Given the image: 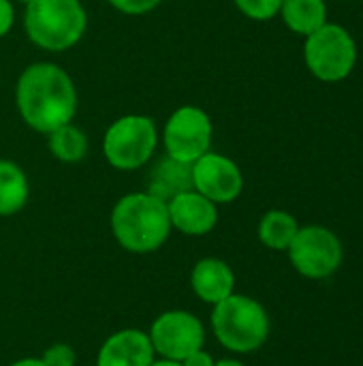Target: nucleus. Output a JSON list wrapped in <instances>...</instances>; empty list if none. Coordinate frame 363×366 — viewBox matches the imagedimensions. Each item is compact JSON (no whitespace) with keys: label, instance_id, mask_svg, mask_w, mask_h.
<instances>
[{"label":"nucleus","instance_id":"obj_7","mask_svg":"<svg viewBox=\"0 0 363 366\" xmlns=\"http://www.w3.org/2000/svg\"><path fill=\"white\" fill-rule=\"evenodd\" d=\"M287 251L293 268L308 279H327L342 264V244L338 236L323 225L300 227Z\"/></svg>","mask_w":363,"mask_h":366},{"label":"nucleus","instance_id":"obj_11","mask_svg":"<svg viewBox=\"0 0 363 366\" xmlns=\"http://www.w3.org/2000/svg\"><path fill=\"white\" fill-rule=\"evenodd\" d=\"M167 210H169L171 227L188 236H203L212 232L218 221L216 204L203 197L195 189L171 197L167 202Z\"/></svg>","mask_w":363,"mask_h":366},{"label":"nucleus","instance_id":"obj_21","mask_svg":"<svg viewBox=\"0 0 363 366\" xmlns=\"http://www.w3.org/2000/svg\"><path fill=\"white\" fill-rule=\"evenodd\" d=\"M163 0H109L111 6H116L118 11L122 13H128V15H141V13H148L152 9H156Z\"/></svg>","mask_w":363,"mask_h":366},{"label":"nucleus","instance_id":"obj_15","mask_svg":"<svg viewBox=\"0 0 363 366\" xmlns=\"http://www.w3.org/2000/svg\"><path fill=\"white\" fill-rule=\"evenodd\" d=\"M280 15L289 30L304 36L312 34L323 24H327L325 0H282Z\"/></svg>","mask_w":363,"mask_h":366},{"label":"nucleus","instance_id":"obj_25","mask_svg":"<svg viewBox=\"0 0 363 366\" xmlns=\"http://www.w3.org/2000/svg\"><path fill=\"white\" fill-rule=\"evenodd\" d=\"M150 366H182V362H175V360H158V362H152Z\"/></svg>","mask_w":363,"mask_h":366},{"label":"nucleus","instance_id":"obj_22","mask_svg":"<svg viewBox=\"0 0 363 366\" xmlns=\"http://www.w3.org/2000/svg\"><path fill=\"white\" fill-rule=\"evenodd\" d=\"M13 17H15V13H13V4H11L9 0H0V36H4V34L11 30V26H13Z\"/></svg>","mask_w":363,"mask_h":366},{"label":"nucleus","instance_id":"obj_27","mask_svg":"<svg viewBox=\"0 0 363 366\" xmlns=\"http://www.w3.org/2000/svg\"><path fill=\"white\" fill-rule=\"evenodd\" d=\"M19 2H24V4H30V2H34V0H19Z\"/></svg>","mask_w":363,"mask_h":366},{"label":"nucleus","instance_id":"obj_10","mask_svg":"<svg viewBox=\"0 0 363 366\" xmlns=\"http://www.w3.org/2000/svg\"><path fill=\"white\" fill-rule=\"evenodd\" d=\"M193 189L214 204H229L240 197L244 176L229 157L205 152L193 163Z\"/></svg>","mask_w":363,"mask_h":366},{"label":"nucleus","instance_id":"obj_9","mask_svg":"<svg viewBox=\"0 0 363 366\" xmlns=\"http://www.w3.org/2000/svg\"><path fill=\"white\" fill-rule=\"evenodd\" d=\"M148 337L154 347V354L163 356L165 360L182 362L184 358L203 347L205 330L193 313L167 311L152 324Z\"/></svg>","mask_w":363,"mask_h":366},{"label":"nucleus","instance_id":"obj_1","mask_svg":"<svg viewBox=\"0 0 363 366\" xmlns=\"http://www.w3.org/2000/svg\"><path fill=\"white\" fill-rule=\"evenodd\" d=\"M17 109L28 127L45 135L68 124L77 112L71 75L51 62L30 64L17 81Z\"/></svg>","mask_w":363,"mask_h":366},{"label":"nucleus","instance_id":"obj_2","mask_svg":"<svg viewBox=\"0 0 363 366\" xmlns=\"http://www.w3.org/2000/svg\"><path fill=\"white\" fill-rule=\"evenodd\" d=\"M116 240L131 253H152L169 238L171 221L167 202L152 193L124 195L111 212Z\"/></svg>","mask_w":363,"mask_h":366},{"label":"nucleus","instance_id":"obj_26","mask_svg":"<svg viewBox=\"0 0 363 366\" xmlns=\"http://www.w3.org/2000/svg\"><path fill=\"white\" fill-rule=\"evenodd\" d=\"M214 366H244L237 360H220V362H214Z\"/></svg>","mask_w":363,"mask_h":366},{"label":"nucleus","instance_id":"obj_6","mask_svg":"<svg viewBox=\"0 0 363 366\" xmlns=\"http://www.w3.org/2000/svg\"><path fill=\"white\" fill-rule=\"evenodd\" d=\"M158 133L150 116L128 114L118 118L105 133L103 152L116 169H137L145 165L156 150Z\"/></svg>","mask_w":363,"mask_h":366},{"label":"nucleus","instance_id":"obj_3","mask_svg":"<svg viewBox=\"0 0 363 366\" xmlns=\"http://www.w3.org/2000/svg\"><path fill=\"white\" fill-rule=\"evenodd\" d=\"M24 26L32 43L49 51H62L83 36L88 15L79 0H34L26 4Z\"/></svg>","mask_w":363,"mask_h":366},{"label":"nucleus","instance_id":"obj_20","mask_svg":"<svg viewBox=\"0 0 363 366\" xmlns=\"http://www.w3.org/2000/svg\"><path fill=\"white\" fill-rule=\"evenodd\" d=\"M45 366H75V352L64 345V343H58V345H51L43 358H41Z\"/></svg>","mask_w":363,"mask_h":366},{"label":"nucleus","instance_id":"obj_18","mask_svg":"<svg viewBox=\"0 0 363 366\" xmlns=\"http://www.w3.org/2000/svg\"><path fill=\"white\" fill-rule=\"evenodd\" d=\"M47 146L56 159H60L64 163H77L88 152V137L81 129H77L68 122L47 135Z\"/></svg>","mask_w":363,"mask_h":366},{"label":"nucleus","instance_id":"obj_13","mask_svg":"<svg viewBox=\"0 0 363 366\" xmlns=\"http://www.w3.org/2000/svg\"><path fill=\"white\" fill-rule=\"evenodd\" d=\"M190 285L203 302L218 305L233 294L235 277L227 262L216 257H205L193 268Z\"/></svg>","mask_w":363,"mask_h":366},{"label":"nucleus","instance_id":"obj_19","mask_svg":"<svg viewBox=\"0 0 363 366\" xmlns=\"http://www.w3.org/2000/svg\"><path fill=\"white\" fill-rule=\"evenodd\" d=\"M235 6L255 21H267L280 13L282 0H233Z\"/></svg>","mask_w":363,"mask_h":366},{"label":"nucleus","instance_id":"obj_16","mask_svg":"<svg viewBox=\"0 0 363 366\" xmlns=\"http://www.w3.org/2000/svg\"><path fill=\"white\" fill-rule=\"evenodd\" d=\"M28 202V178L19 165L0 159V217L19 212Z\"/></svg>","mask_w":363,"mask_h":366},{"label":"nucleus","instance_id":"obj_24","mask_svg":"<svg viewBox=\"0 0 363 366\" xmlns=\"http://www.w3.org/2000/svg\"><path fill=\"white\" fill-rule=\"evenodd\" d=\"M11 366H45V362L41 358H24V360H17Z\"/></svg>","mask_w":363,"mask_h":366},{"label":"nucleus","instance_id":"obj_14","mask_svg":"<svg viewBox=\"0 0 363 366\" xmlns=\"http://www.w3.org/2000/svg\"><path fill=\"white\" fill-rule=\"evenodd\" d=\"M190 189H193V165L167 157L152 172L148 193H152L154 197H158L163 202H169L178 193H184Z\"/></svg>","mask_w":363,"mask_h":366},{"label":"nucleus","instance_id":"obj_5","mask_svg":"<svg viewBox=\"0 0 363 366\" xmlns=\"http://www.w3.org/2000/svg\"><path fill=\"white\" fill-rule=\"evenodd\" d=\"M304 60L310 73L321 81L347 79L357 62V47L347 28L338 24H323L306 36Z\"/></svg>","mask_w":363,"mask_h":366},{"label":"nucleus","instance_id":"obj_12","mask_svg":"<svg viewBox=\"0 0 363 366\" xmlns=\"http://www.w3.org/2000/svg\"><path fill=\"white\" fill-rule=\"evenodd\" d=\"M154 347L150 337L139 330H122L111 335L96 358V366H150Z\"/></svg>","mask_w":363,"mask_h":366},{"label":"nucleus","instance_id":"obj_23","mask_svg":"<svg viewBox=\"0 0 363 366\" xmlns=\"http://www.w3.org/2000/svg\"><path fill=\"white\" fill-rule=\"evenodd\" d=\"M182 366H214V360H212V356L208 352L199 350V352L190 354L188 358H184Z\"/></svg>","mask_w":363,"mask_h":366},{"label":"nucleus","instance_id":"obj_4","mask_svg":"<svg viewBox=\"0 0 363 366\" xmlns=\"http://www.w3.org/2000/svg\"><path fill=\"white\" fill-rule=\"evenodd\" d=\"M212 328L223 347L237 354H250L267 341L270 320L257 300L231 294L223 302L214 305Z\"/></svg>","mask_w":363,"mask_h":366},{"label":"nucleus","instance_id":"obj_17","mask_svg":"<svg viewBox=\"0 0 363 366\" xmlns=\"http://www.w3.org/2000/svg\"><path fill=\"white\" fill-rule=\"evenodd\" d=\"M300 232V223L285 210H270L259 223V240L274 251H287Z\"/></svg>","mask_w":363,"mask_h":366},{"label":"nucleus","instance_id":"obj_8","mask_svg":"<svg viewBox=\"0 0 363 366\" xmlns=\"http://www.w3.org/2000/svg\"><path fill=\"white\" fill-rule=\"evenodd\" d=\"M212 131V120L201 107L184 105L175 109L163 133L167 157L193 165L199 157L210 152Z\"/></svg>","mask_w":363,"mask_h":366}]
</instances>
